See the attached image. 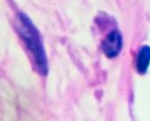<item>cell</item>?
Here are the masks:
<instances>
[{
  "label": "cell",
  "mask_w": 150,
  "mask_h": 121,
  "mask_svg": "<svg viewBox=\"0 0 150 121\" xmlns=\"http://www.w3.org/2000/svg\"><path fill=\"white\" fill-rule=\"evenodd\" d=\"M16 26L21 38L33 55L39 72L45 75L48 72V62L39 30L34 26L30 17L23 13L19 14Z\"/></svg>",
  "instance_id": "obj_1"
},
{
  "label": "cell",
  "mask_w": 150,
  "mask_h": 121,
  "mask_svg": "<svg viewBox=\"0 0 150 121\" xmlns=\"http://www.w3.org/2000/svg\"><path fill=\"white\" fill-rule=\"evenodd\" d=\"M122 44H123V40L121 34L119 30L115 29L105 36L102 44V48L107 57L113 58L120 53Z\"/></svg>",
  "instance_id": "obj_2"
},
{
  "label": "cell",
  "mask_w": 150,
  "mask_h": 121,
  "mask_svg": "<svg viewBox=\"0 0 150 121\" xmlns=\"http://www.w3.org/2000/svg\"><path fill=\"white\" fill-rule=\"evenodd\" d=\"M150 64V46L143 45L139 50L137 60H136V68L137 71L144 74L146 72Z\"/></svg>",
  "instance_id": "obj_3"
}]
</instances>
